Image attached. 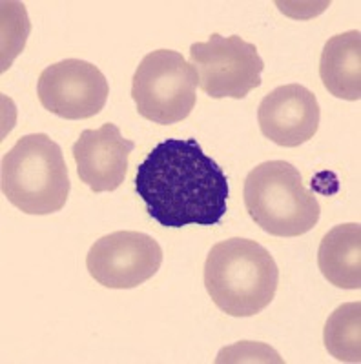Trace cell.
I'll use <instances>...</instances> for the list:
<instances>
[{"mask_svg": "<svg viewBox=\"0 0 361 364\" xmlns=\"http://www.w3.org/2000/svg\"><path fill=\"white\" fill-rule=\"evenodd\" d=\"M135 191L161 226H216L226 213V175L195 139L159 142L135 173Z\"/></svg>", "mask_w": 361, "mask_h": 364, "instance_id": "cell-1", "label": "cell"}, {"mask_svg": "<svg viewBox=\"0 0 361 364\" xmlns=\"http://www.w3.org/2000/svg\"><path fill=\"white\" fill-rule=\"evenodd\" d=\"M199 77L179 51L157 50L146 55L133 73L132 99L141 117L155 124H175L195 108Z\"/></svg>", "mask_w": 361, "mask_h": 364, "instance_id": "cell-5", "label": "cell"}, {"mask_svg": "<svg viewBox=\"0 0 361 364\" xmlns=\"http://www.w3.org/2000/svg\"><path fill=\"white\" fill-rule=\"evenodd\" d=\"M320 119L318 99L301 84L276 87L258 108L261 133L283 148H298L310 141L320 128Z\"/></svg>", "mask_w": 361, "mask_h": 364, "instance_id": "cell-9", "label": "cell"}, {"mask_svg": "<svg viewBox=\"0 0 361 364\" xmlns=\"http://www.w3.org/2000/svg\"><path fill=\"white\" fill-rule=\"evenodd\" d=\"M243 199L250 219L270 235H305L320 220V203L287 161L256 166L245 181Z\"/></svg>", "mask_w": 361, "mask_h": 364, "instance_id": "cell-4", "label": "cell"}, {"mask_svg": "<svg viewBox=\"0 0 361 364\" xmlns=\"http://www.w3.org/2000/svg\"><path fill=\"white\" fill-rule=\"evenodd\" d=\"M320 77L330 95L361 99V31L352 29L327 41L320 60Z\"/></svg>", "mask_w": 361, "mask_h": 364, "instance_id": "cell-11", "label": "cell"}, {"mask_svg": "<svg viewBox=\"0 0 361 364\" xmlns=\"http://www.w3.org/2000/svg\"><path fill=\"white\" fill-rule=\"evenodd\" d=\"M37 95L42 106L53 115L80 120L103 112L110 95V86L95 64L79 58H66L42 71Z\"/></svg>", "mask_w": 361, "mask_h": 364, "instance_id": "cell-8", "label": "cell"}, {"mask_svg": "<svg viewBox=\"0 0 361 364\" xmlns=\"http://www.w3.org/2000/svg\"><path fill=\"white\" fill-rule=\"evenodd\" d=\"M135 142L122 136L112 122L99 129H84L71 148L80 181L95 193L115 191L128 173L130 154Z\"/></svg>", "mask_w": 361, "mask_h": 364, "instance_id": "cell-10", "label": "cell"}, {"mask_svg": "<svg viewBox=\"0 0 361 364\" xmlns=\"http://www.w3.org/2000/svg\"><path fill=\"white\" fill-rule=\"evenodd\" d=\"M190 64L197 71L199 87L212 99H245L261 86L265 63L258 48L239 35L212 33L206 42L190 46Z\"/></svg>", "mask_w": 361, "mask_h": 364, "instance_id": "cell-6", "label": "cell"}, {"mask_svg": "<svg viewBox=\"0 0 361 364\" xmlns=\"http://www.w3.org/2000/svg\"><path fill=\"white\" fill-rule=\"evenodd\" d=\"M327 352L340 363H361V302H347L327 318Z\"/></svg>", "mask_w": 361, "mask_h": 364, "instance_id": "cell-13", "label": "cell"}, {"mask_svg": "<svg viewBox=\"0 0 361 364\" xmlns=\"http://www.w3.org/2000/svg\"><path fill=\"white\" fill-rule=\"evenodd\" d=\"M162 264V248L152 235L122 230L100 237L86 257V268L104 288L130 290L154 277Z\"/></svg>", "mask_w": 361, "mask_h": 364, "instance_id": "cell-7", "label": "cell"}, {"mask_svg": "<svg viewBox=\"0 0 361 364\" xmlns=\"http://www.w3.org/2000/svg\"><path fill=\"white\" fill-rule=\"evenodd\" d=\"M318 266L323 277L341 290L361 288V224L334 226L321 240Z\"/></svg>", "mask_w": 361, "mask_h": 364, "instance_id": "cell-12", "label": "cell"}, {"mask_svg": "<svg viewBox=\"0 0 361 364\" xmlns=\"http://www.w3.org/2000/svg\"><path fill=\"white\" fill-rule=\"evenodd\" d=\"M0 186L22 213L50 215L63 210L71 182L61 146L46 133L22 136L2 157Z\"/></svg>", "mask_w": 361, "mask_h": 364, "instance_id": "cell-3", "label": "cell"}, {"mask_svg": "<svg viewBox=\"0 0 361 364\" xmlns=\"http://www.w3.org/2000/svg\"><path fill=\"white\" fill-rule=\"evenodd\" d=\"M29 35L28 15L22 2H2V71L24 50Z\"/></svg>", "mask_w": 361, "mask_h": 364, "instance_id": "cell-14", "label": "cell"}, {"mask_svg": "<svg viewBox=\"0 0 361 364\" xmlns=\"http://www.w3.org/2000/svg\"><path fill=\"white\" fill-rule=\"evenodd\" d=\"M279 268L268 250L256 240L217 242L204 262V288L221 311L230 317H252L274 301Z\"/></svg>", "mask_w": 361, "mask_h": 364, "instance_id": "cell-2", "label": "cell"}]
</instances>
